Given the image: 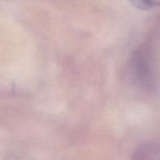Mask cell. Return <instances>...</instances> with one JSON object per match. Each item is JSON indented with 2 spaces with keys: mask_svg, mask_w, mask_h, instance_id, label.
<instances>
[{
  "mask_svg": "<svg viewBox=\"0 0 160 160\" xmlns=\"http://www.w3.org/2000/svg\"><path fill=\"white\" fill-rule=\"evenodd\" d=\"M131 3L141 9H149L160 6V0H131Z\"/></svg>",
  "mask_w": 160,
  "mask_h": 160,
  "instance_id": "cell-1",
  "label": "cell"
}]
</instances>
